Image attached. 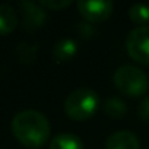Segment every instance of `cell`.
<instances>
[{"label": "cell", "mask_w": 149, "mask_h": 149, "mask_svg": "<svg viewBox=\"0 0 149 149\" xmlns=\"http://www.w3.org/2000/svg\"><path fill=\"white\" fill-rule=\"evenodd\" d=\"M10 130L19 143L29 149H38L48 142L51 129L42 113L35 110H24L13 116Z\"/></svg>", "instance_id": "obj_1"}, {"label": "cell", "mask_w": 149, "mask_h": 149, "mask_svg": "<svg viewBox=\"0 0 149 149\" xmlns=\"http://www.w3.org/2000/svg\"><path fill=\"white\" fill-rule=\"evenodd\" d=\"M114 86L129 98L146 97L149 91V79L146 73L133 64L120 66L113 74Z\"/></svg>", "instance_id": "obj_2"}, {"label": "cell", "mask_w": 149, "mask_h": 149, "mask_svg": "<svg viewBox=\"0 0 149 149\" xmlns=\"http://www.w3.org/2000/svg\"><path fill=\"white\" fill-rule=\"evenodd\" d=\"M100 108V97L94 89H74L64 100V113L74 121H85L95 116Z\"/></svg>", "instance_id": "obj_3"}, {"label": "cell", "mask_w": 149, "mask_h": 149, "mask_svg": "<svg viewBox=\"0 0 149 149\" xmlns=\"http://www.w3.org/2000/svg\"><path fill=\"white\" fill-rule=\"evenodd\" d=\"M126 51L132 60L149 66V26H136L126 38Z\"/></svg>", "instance_id": "obj_4"}, {"label": "cell", "mask_w": 149, "mask_h": 149, "mask_svg": "<svg viewBox=\"0 0 149 149\" xmlns=\"http://www.w3.org/2000/svg\"><path fill=\"white\" fill-rule=\"evenodd\" d=\"M79 15L89 24H100L107 21L114 10L110 0H79L76 2Z\"/></svg>", "instance_id": "obj_5"}, {"label": "cell", "mask_w": 149, "mask_h": 149, "mask_svg": "<svg viewBox=\"0 0 149 149\" xmlns=\"http://www.w3.org/2000/svg\"><path fill=\"white\" fill-rule=\"evenodd\" d=\"M19 9L22 13V28L28 32L37 31L47 21V12L40 3L24 0L19 3Z\"/></svg>", "instance_id": "obj_6"}, {"label": "cell", "mask_w": 149, "mask_h": 149, "mask_svg": "<svg viewBox=\"0 0 149 149\" xmlns=\"http://www.w3.org/2000/svg\"><path fill=\"white\" fill-rule=\"evenodd\" d=\"M104 149H140V142L134 133L120 130L107 137Z\"/></svg>", "instance_id": "obj_7"}, {"label": "cell", "mask_w": 149, "mask_h": 149, "mask_svg": "<svg viewBox=\"0 0 149 149\" xmlns=\"http://www.w3.org/2000/svg\"><path fill=\"white\" fill-rule=\"evenodd\" d=\"M78 53V44L72 38H61L53 47V58L57 63H66Z\"/></svg>", "instance_id": "obj_8"}, {"label": "cell", "mask_w": 149, "mask_h": 149, "mask_svg": "<svg viewBox=\"0 0 149 149\" xmlns=\"http://www.w3.org/2000/svg\"><path fill=\"white\" fill-rule=\"evenodd\" d=\"M18 13L13 6L3 3L0 5V35H9L18 26Z\"/></svg>", "instance_id": "obj_9"}, {"label": "cell", "mask_w": 149, "mask_h": 149, "mask_svg": "<svg viewBox=\"0 0 149 149\" xmlns=\"http://www.w3.org/2000/svg\"><path fill=\"white\" fill-rule=\"evenodd\" d=\"M48 149H84V143L73 133H60L51 139Z\"/></svg>", "instance_id": "obj_10"}, {"label": "cell", "mask_w": 149, "mask_h": 149, "mask_svg": "<svg viewBox=\"0 0 149 149\" xmlns=\"http://www.w3.org/2000/svg\"><path fill=\"white\" fill-rule=\"evenodd\" d=\"M16 57L21 63L24 64H31L35 61L37 58V53H38V45L37 44H32V42H26V41H22L16 45Z\"/></svg>", "instance_id": "obj_11"}, {"label": "cell", "mask_w": 149, "mask_h": 149, "mask_svg": "<svg viewBox=\"0 0 149 149\" xmlns=\"http://www.w3.org/2000/svg\"><path fill=\"white\" fill-rule=\"evenodd\" d=\"M102 108H104V113H105L108 117H111V118H121V117H124V114L127 113V105H126V102H124L123 100L117 98V97H111V98L105 100Z\"/></svg>", "instance_id": "obj_12"}, {"label": "cell", "mask_w": 149, "mask_h": 149, "mask_svg": "<svg viewBox=\"0 0 149 149\" xmlns=\"http://www.w3.org/2000/svg\"><path fill=\"white\" fill-rule=\"evenodd\" d=\"M129 19L137 26H149V5H133L129 9Z\"/></svg>", "instance_id": "obj_13"}, {"label": "cell", "mask_w": 149, "mask_h": 149, "mask_svg": "<svg viewBox=\"0 0 149 149\" xmlns=\"http://www.w3.org/2000/svg\"><path fill=\"white\" fill-rule=\"evenodd\" d=\"M45 10H63L72 5L70 0H41L38 2Z\"/></svg>", "instance_id": "obj_14"}, {"label": "cell", "mask_w": 149, "mask_h": 149, "mask_svg": "<svg viewBox=\"0 0 149 149\" xmlns=\"http://www.w3.org/2000/svg\"><path fill=\"white\" fill-rule=\"evenodd\" d=\"M137 116L142 121H149V95L143 97L137 107Z\"/></svg>", "instance_id": "obj_15"}, {"label": "cell", "mask_w": 149, "mask_h": 149, "mask_svg": "<svg viewBox=\"0 0 149 149\" xmlns=\"http://www.w3.org/2000/svg\"><path fill=\"white\" fill-rule=\"evenodd\" d=\"M78 32L84 37V38H91L94 37L95 34V28H94V24H89V22H82L78 25Z\"/></svg>", "instance_id": "obj_16"}]
</instances>
